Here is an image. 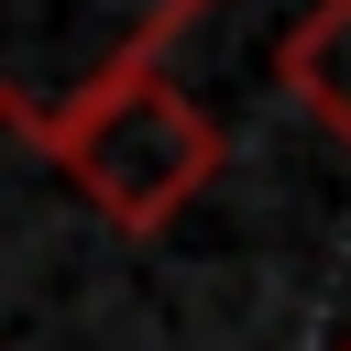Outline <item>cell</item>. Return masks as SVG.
I'll return each mask as SVG.
<instances>
[{
  "label": "cell",
  "mask_w": 351,
  "mask_h": 351,
  "mask_svg": "<svg viewBox=\"0 0 351 351\" xmlns=\"http://www.w3.org/2000/svg\"><path fill=\"white\" fill-rule=\"evenodd\" d=\"M22 143H33L110 230H132V241H143V230H176V219L197 208V186L219 176V121L165 77V55L77 88V99L44 110V121H22Z\"/></svg>",
  "instance_id": "1"
},
{
  "label": "cell",
  "mask_w": 351,
  "mask_h": 351,
  "mask_svg": "<svg viewBox=\"0 0 351 351\" xmlns=\"http://www.w3.org/2000/svg\"><path fill=\"white\" fill-rule=\"evenodd\" d=\"M274 88L351 154V0H307L274 44Z\"/></svg>",
  "instance_id": "2"
},
{
  "label": "cell",
  "mask_w": 351,
  "mask_h": 351,
  "mask_svg": "<svg viewBox=\"0 0 351 351\" xmlns=\"http://www.w3.org/2000/svg\"><path fill=\"white\" fill-rule=\"evenodd\" d=\"M329 351H351V340H329Z\"/></svg>",
  "instance_id": "3"
},
{
  "label": "cell",
  "mask_w": 351,
  "mask_h": 351,
  "mask_svg": "<svg viewBox=\"0 0 351 351\" xmlns=\"http://www.w3.org/2000/svg\"><path fill=\"white\" fill-rule=\"evenodd\" d=\"M197 11H208V0H197Z\"/></svg>",
  "instance_id": "4"
}]
</instances>
